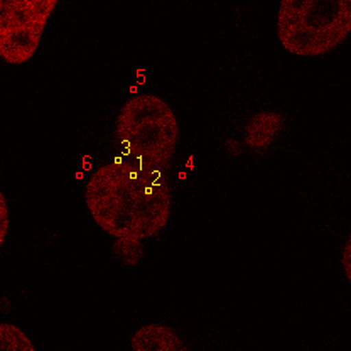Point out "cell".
Masks as SVG:
<instances>
[{"mask_svg": "<svg viewBox=\"0 0 351 351\" xmlns=\"http://www.w3.org/2000/svg\"><path fill=\"white\" fill-rule=\"evenodd\" d=\"M341 265L343 270H345L346 280H351V237H346L345 245H343Z\"/></svg>", "mask_w": 351, "mask_h": 351, "instance_id": "cell-10", "label": "cell"}, {"mask_svg": "<svg viewBox=\"0 0 351 351\" xmlns=\"http://www.w3.org/2000/svg\"><path fill=\"white\" fill-rule=\"evenodd\" d=\"M7 232H9V206L3 193H0V245L5 241Z\"/></svg>", "mask_w": 351, "mask_h": 351, "instance_id": "cell-9", "label": "cell"}, {"mask_svg": "<svg viewBox=\"0 0 351 351\" xmlns=\"http://www.w3.org/2000/svg\"><path fill=\"white\" fill-rule=\"evenodd\" d=\"M0 348L5 351H34V345L31 343L29 336L16 324L2 323L0 324Z\"/></svg>", "mask_w": 351, "mask_h": 351, "instance_id": "cell-8", "label": "cell"}, {"mask_svg": "<svg viewBox=\"0 0 351 351\" xmlns=\"http://www.w3.org/2000/svg\"><path fill=\"white\" fill-rule=\"evenodd\" d=\"M85 203L107 235L145 240L159 235L169 223L173 189L167 174L115 159L91 173L85 186Z\"/></svg>", "mask_w": 351, "mask_h": 351, "instance_id": "cell-1", "label": "cell"}, {"mask_svg": "<svg viewBox=\"0 0 351 351\" xmlns=\"http://www.w3.org/2000/svg\"><path fill=\"white\" fill-rule=\"evenodd\" d=\"M130 346L135 351H188L181 336L166 324H145L132 335Z\"/></svg>", "mask_w": 351, "mask_h": 351, "instance_id": "cell-6", "label": "cell"}, {"mask_svg": "<svg viewBox=\"0 0 351 351\" xmlns=\"http://www.w3.org/2000/svg\"><path fill=\"white\" fill-rule=\"evenodd\" d=\"M56 7L58 0L0 2V56L7 64H24L34 56Z\"/></svg>", "mask_w": 351, "mask_h": 351, "instance_id": "cell-4", "label": "cell"}, {"mask_svg": "<svg viewBox=\"0 0 351 351\" xmlns=\"http://www.w3.org/2000/svg\"><path fill=\"white\" fill-rule=\"evenodd\" d=\"M112 254L122 265L135 267L144 258L145 247L142 240L137 239H115L112 245Z\"/></svg>", "mask_w": 351, "mask_h": 351, "instance_id": "cell-7", "label": "cell"}, {"mask_svg": "<svg viewBox=\"0 0 351 351\" xmlns=\"http://www.w3.org/2000/svg\"><path fill=\"white\" fill-rule=\"evenodd\" d=\"M179 135L174 110L154 93L127 98L113 122V144L119 159L151 173H169Z\"/></svg>", "mask_w": 351, "mask_h": 351, "instance_id": "cell-2", "label": "cell"}, {"mask_svg": "<svg viewBox=\"0 0 351 351\" xmlns=\"http://www.w3.org/2000/svg\"><path fill=\"white\" fill-rule=\"evenodd\" d=\"M225 149L230 157H237L243 152V144L239 141H235V138H228V141L225 142Z\"/></svg>", "mask_w": 351, "mask_h": 351, "instance_id": "cell-11", "label": "cell"}, {"mask_svg": "<svg viewBox=\"0 0 351 351\" xmlns=\"http://www.w3.org/2000/svg\"><path fill=\"white\" fill-rule=\"evenodd\" d=\"M285 119L279 112H257L243 127V145L252 154L269 151L284 132Z\"/></svg>", "mask_w": 351, "mask_h": 351, "instance_id": "cell-5", "label": "cell"}, {"mask_svg": "<svg viewBox=\"0 0 351 351\" xmlns=\"http://www.w3.org/2000/svg\"><path fill=\"white\" fill-rule=\"evenodd\" d=\"M351 32L348 0H282L277 38L287 53L316 58L346 41Z\"/></svg>", "mask_w": 351, "mask_h": 351, "instance_id": "cell-3", "label": "cell"}]
</instances>
